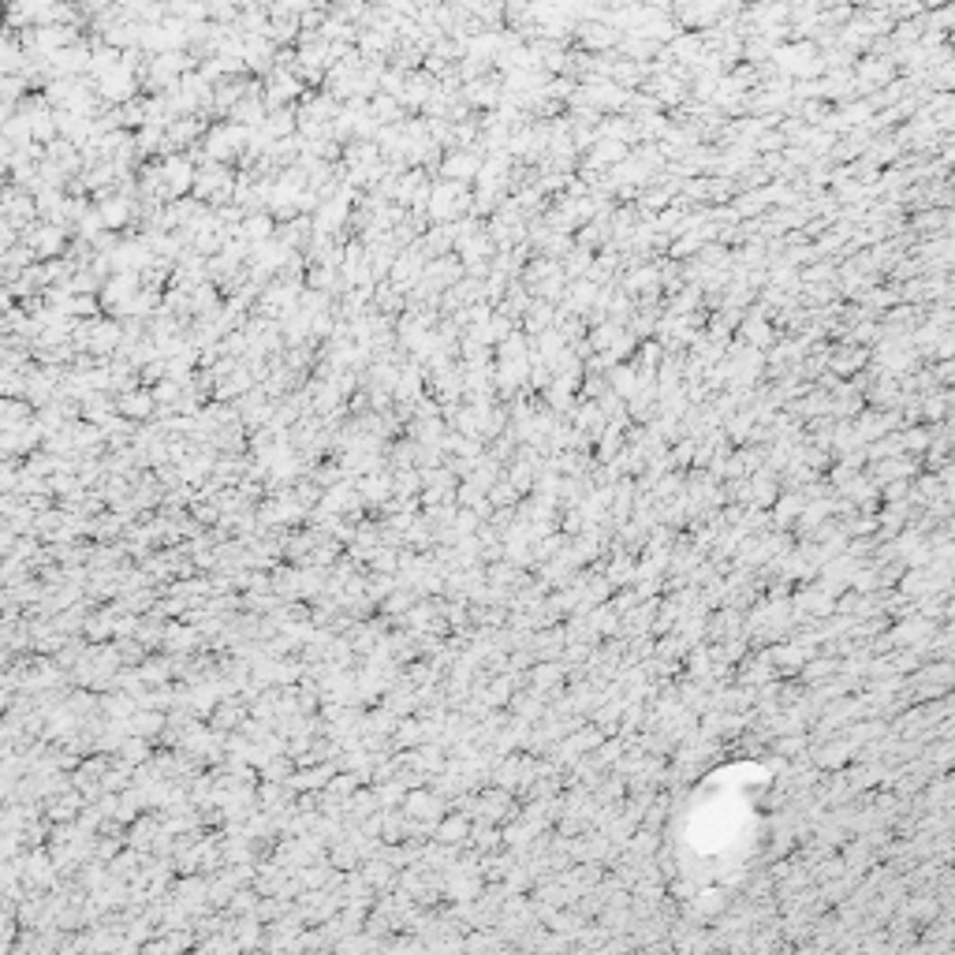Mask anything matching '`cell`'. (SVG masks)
I'll use <instances>...</instances> for the list:
<instances>
[{
  "label": "cell",
  "instance_id": "1",
  "mask_svg": "<svg viewBox=\"0 0 955 955\" xmlns=\"http://www.w3.org/2000/svg\"><path fill=\"white\" fill-rule=\"evenodd\" d=\"M425 213H430L437 224H451V220H460L463 213H474V198H470L467 183L441 180V183L430 187V206H425Z\"/></svg>",
  "mask_w": 955,
  "mask_h": 955
},
{
  "label": "cell",
  "instance_id": "2",
  "mask_svg": "<svg viewBox=\"0 0 955 955\" xmlns=\"http://www.w3.org/2000/svg\"><path fill=\"white\" fill-rule=\"evenodd\" d=\"M250 142V128H243V123H217V128L206 135V161H220V165H228L236 161L243 149Z\"/></svg>",
  "mask_w": 955,
  "mask_h": 955
},
{
  "label": "cell",
  "instance_id": "3",
  "mask_svg": "<svg viewBox=\"0 0 955 955\" xmlns=\"http://www.w3.org/2000/svg\"><path fill=\"white\" fill-rule=\"evenodd\" d=\"M138 291H142V276L138 272H116V276H109L105 281V288H102V307L109 310V314H120V317H128L131 314V303L138 299Z\"/></svg>",
  "mask_w": 955,
  "mask_h": 955
},
{
  "label": "cell",
  "instance_id": "4",
  "mask_svg": "<svg viewBox=\"0 0 955 955\" xmlns=\"http://www.w3.org/2000/svg\"><path fill=\"white\" fill-rule=\"evenodd\" d=\"M138 83H142V75L131 64H116L112 71L102 75V79H94L97 94H102L105 102H116V105H128L135 97V90H138Z\"/></svg>",
  "mask_w": 955,
  "mask_h": 955
},
{
  "label": "cell",
  "instance_id": "5",
  "mask_svg": "<svg viewBox=\"0 0 955 955\" xmlns=\"http://www.w3.org/2000/svg\"><path fill=\"white\" fill-rule=\"evenodd\" d=\"M22 243H27L34 250V258H45V262H53L64 254V224L57 220H45V224H31V228H22Z\"/></svg>",
  "mask_w": 955,
  "mask_h": 955
},
{
  "label": "cell",
  "instance_id": "6",
  "mask_svg": "<svg viewBox=\"0 0 955 955\" xmlns=\"http://www.w3.org/2000/svg\"><path fill=\"white\" fill-rule=\"evenodd\" d=\"M486 165V154L478 146H467V149H448V157L441 161V175L444 180H478V172H482Z\"/></svg>",
  "mask_w": 955,
  "mask_h": 955
},
{
  "label": "cell",
  "instance_id": "7",
  "mask_svg": "<svg viewBox=\"0 0 955 955\" xmlns=\"http://www.w3.org/2000/svg\"><path fill=\"white\" fill-rule=\"evenodd\" d=\"M161 172H165V194H168V198H180V194L194 191V175H198V168H194V161H191V157L165 154V161H161Z\"/></svg>",
  "mask_w": 955,
  "mask_h": 955
},
{
  "label": "cell",
  "instance_id": "8",
  "mask_svg": "<svg viewBox=\"0 0 955 955\" xmlns=\"http://www.w3.org/2000/svg\"><path fill=\"white\" fill-rule=\"evenodd\" d=\"M243 60L250 71H272L276 67V41L269 34H246Z\"/></svg>",
  "mask_w": 955,
  "mask_h": 955
},
{
  "label": "cell",
  "instance_id": "9",
  "mask_svg": "<svg viewBox=\"0 0 955 955\" xmlns=\"http://www.w3.org/2000/svg\"><path fill=\"white\" fill-rule=\"evenodd\" d=\"M347 198H351V191H344L340 198H325V202L317 206V217H314V236L340 232V224L347 220Z\"/></svg>",
  "mask_w": 955,
  "mask_h": 955
},
{
  "label": "cell",
  "instance_id": "10",
  "mask_svg": "<svg viewBox=\"0 0 955 955\" xmlns=\"http://www.w3.org/2000/svg\"><path fill=\"white\" fill-rule=\"evenodd\" d=\"M154 388H128V392H120V399H116V411H120V418H131V422H138V418H149V411H154Z\"/></svg>",
  "mask_w": 955,
  "mask_h": 955
},
{
  "label": "cell",
  "instance_id": "11",
  "mask_svg": "<svg viewBox=\"0 0 955 955\" xmlns=\"http://www.w3.org/2000/svg\"><path fill=\"white\" fill-rule=\"evenodd\" d=\"M265 135L272 138V142H281V138H295V131H299V109H291V105H281V109H269V116H265Z\"/></svg>",
  "mask_w": 955,
  "mask_h": 955
},
{
  "label": "cell",
  "instance_id": "12",
  "mask_svg": "<svg viewBox=\"0 0 955 955\" xmlns=\"http://www.w3.org/2000/svg\"><path fill=\"white\" fill-rule=\"evenodd\" d=\"M433 94H437V86L430 79V71H422V75H407V86L399 94V102H404V109H425Z\"/></svg>",
  "mask_w": 955,
  "mask_h": 955
},
{
  "label": "cell",
  "instance_id": "13",
  "mask_svg": "<svg viewBox=\"0 0 955 955\" xmlns=\"http://www.w3.org/2000/svg\"><path fill=\"white\" fill-rule=\"evenodd\" d=\"M131 210H135V202H131V198H128V194H116V198H105V202H102V210H97V213H102L105 228H109V232H116V228H123V224H128V220L135 217Z\"/></svg>",
  "mask_w": 955,
  "mask_h": 955
},
{
  "label": "cell",
  "instance_id": "14",
  "mask_svg": "<svg viewBox=\"0 0 955 955\" xmlns=\"http://www.w3.org/2000/svg\"><path fill=\"white\" fill-rule=\"evenodd\" d=\"M236 236H243V239H250V243H265V239L276 236V220H272L269 213H250V217H243V224L236 228Z\"/></svg>",
  "mask_w": 955,
  "mask_h": 955
},
{
  "label": "cell",
  "instance_id": "15",
  "mask_svg": "<svg viewBox=\"0 0 955 955\" xmlns=\"http://www.w3.org/2000/svg\"><path fill=\"white\" fill-rule=\"evenodd\" d=\"M370 112L377 123H399L404 120V102L392 94H377V97H370Z\"/></svg>",
  "mask_w": 955,
  "mask_h": 955
},
{
  "label": "cell",
  "instance_id": "16",
  "mask_svg": "<svg viewBox=\"0 0 955 955\" xmlns=\"http://www.w3.org/2000/svg\"><path fill=\"white\" fill-rule=\"evenodd\" d=\"M407 802V814L411 817H441V810H444V799L441 795H433V791H418V795H407L404 799Z\"/></svg>",
  "mask_w": 955,
  "mask_h": 955
},
{
  "label": "cell",
  "instance_id": "17",
  "mask_svg": "<svg viewBox=\"0 0 955 955\" xmlns=\"http://www.w3.org/2000/svg\"><path fill=\"white\" fill-rule=\"evenodd\" d=\"M463 97H467V102H470L474 109H493V105L500 102L496 86H493V83H486V79H470V83H467V90H463Z\"/></svg>",
  "mask_w": 955,
  "mask_h": 955
},
{
  "label": "cell",
  "instance_id": "18",
  "mask_svg": "<svg viewBox=\"0 0 955 955\" xmlns=\"http://www.w3.org/2000/svg\"><path fill=\"white\" fill-rule=\"evenodd\" d=\"M437 836H441V843H463V840L470 836V817H463V814L444 817V821L437 825Z\"/></svg>",
  "mask_w": 955,
  "mask_h": 955
},
{
  "label": "cell",
  "instance_id": "19",
  "mask_svg": "<svg viewBox=\"0 0 955 955\" xmlns=\"http://www.w3.org/2000/svg\"><path fill=\"white\" fill-rule=\"evenodd\" d=\"M128 727H131L135 736H157L161 727H165V717H161L157 710H154V713H146V710H142V713H135V717L128 720Z\"/></svg>",
  "mask_w": 955,
  "mask_h": 955
},
{
  "label": "cell",
  "instance_id": "20",
  "mask_svg": "<svg viewBox=\"0 0 955 955\" xmlns=\"http://www.w3.org/2000/svg\"><path fill=\"white\" fill-rule=\"evenodd\" d=\"M396 396H399V399H418V396H422V373H418V366H407L404 373H399Z\"/></svg>",
  "mask_w": 955,
  "mask_h": 955
},
{
  "label": "cell",
  "instance_id": "21",
  "mask_svg": "<svg viewBox=\"0 0 955 955\" xmlns=\"http://www.w3.org/2000/svg\"><path fill=\"white\" fill-rule=\"evenodd\" d=\"M79 802H83V795H64V799H53V807H49V817L53 821H71L75 814H79Z\"/></svg>",
  "mask_w": 955,
  "mask_h": 955
},
{
  "label": "cell",
  "instance_id": "22",
  "mask_svg": "<svg viewBox=\"0 0 955 955\" xmlns=\"http://www.w3.org/2000/svg\"><path fill=\"white\" fill-rule=\"evenodd\" d=\"M120 758L128 762V765H138V762H146V758H149L146 736H135V739H128V743H120Z\"/></svg>",
  "mask_w": 955,
  "mask_h": 955
},
{
  "label": "cell",
  "instance_id": "23",
  "mask_svg": "<svg viewBox=\"0 0 955 955\" xmlns=\"http://www.w3.org/2000/svg\"><path fill=\"white\" fill-rule=\"evenodd\" d=\"M329 781H333V769H310V772H299L291 781V788H321Z\"/></svg>",
  "mask_w": 955,
  "mask_h": 955
},
{
  "label": "cell",
  "instance_id": "24",
  "mask_svg": "<svg viewBox=\"0 0 955 955\" xmlns=\"http://www.w3.org/2000/svg\"><path fill=\"white\" fill-rule=\"evenodd\" d=\"M180 392L183 388L175 385V381H157L154 385V399H157V404H175V407H180Z\"/></svg>",
  "mask_w": 955,
  "mask_h": 955
},
{
  "label": "cell",
  "instance_id": "25",
  "mask_svg": "<svg viewBox=\"0 0 955 955\" xmlns=\"http://www.w3.org/2000/svg\"><path fill=\"white\" fill-rule=\"evenodd\" d=\"M612 38H616V34H612L609 27H586V41H590V45H609Z\"/></svg>",
  "mask_w": 955,
  "mask_h": 955
},
{
  "label": "cell",
  "instance_id": "26",
  "mask_svg": "<svg viewBox=\"0 0 955 955\" xmlns=\"http://www.w3.org/2000/svg\"><path fill=\"white\" fill-rule=\"evenodd\" d=\"M411 601H415L411 594H396V597L388 601V605H385V609H388V612H404V609H411Z\"/></svg>",
  "mask_w": 955,
  "mask_h": 955
},
{
  "label": "cell",
  "instance_id": "27",
  "mask_svg": "<svg viewBox=\"0 0 955 955\" xmlns=\"http://www.w3.org/2000/svg\"><path fill=\"white\" fill-rule=\"evenodd\" d=\"M57 4H71V0H57Z\"/></svg>",
  "mask_w": 955,
  "mask_h": 955
}]
</instances>
